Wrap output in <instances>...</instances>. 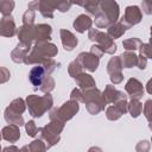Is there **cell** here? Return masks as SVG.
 <instances>
[{
	"label": "cell",
	"mask_w": 152,
	"mask_h": 152,
	"mask_svg": "<svg viewBox=\"0 0 152 152\" xmlns=\"http://www.w3.org/2000/svg\"><path fill=\"white\" fill-rule=\"evenodd\" d=\"M34 11L33 10H27L24 15H23V21H24V25H28V26H33V21H34Z\"/></svg>",
	"instance_id": "obj_35"
},
{
	"label": "cell",
	"mask_w": 152,
	"mask_h": 152,
	"mask_svg": "<svg viewBox=\"0 0 152 152\" xmlns=\"http://www.w3.org/2000/svg\"><path fill=\"white\" fill-rule=\"evenodd\" d=\"M78 5H82L88 13L93 14V15H96L97 12H99V8H100V1H94V0H88V1H84V2H78Z\"/></svg>",
	"instance_id": "obj_28"
},
{
	"label": "cell",
	"mask_w": 152,
	"mask_h": 152,
	"mask_svg": "<svg viewBox=\"0 0 152 152\" xmlns=\"http://www.w3.org/2000/svg\"><path fill=\"white\" fill-rule=\"evenodd\" d=\"M126 31V27L125 25L120 21V23H115L113 25H110L108 27V31H107V34L112 38V39H115V38H119L121 37Z\"/></svg>",
	"instance_id": "obj_25"
},
{
	"label": "cell",
	"mask_w": 152,
	"mask_h": 152,
	"mask_svg": "<svg viewBox=\"0 0 152 152\" xmlns=\"http://www.w3.org/2000/svg\"><path fill=\"white\" fill-rule=\"evenodd\" d=\"M141 17H142V14L138 6H128L125 10V14L121 18V23L125 25L126 28H129L133 25L140 23Z\"/></svg>",
	"instance_id": "obj_7"
},
{
	"label": "cell",
	"mask_w": 152,
	"mask_h": 152,
	"mask_svg": "<svg viewBox=\"0 0 152 152\" xmlns=\"http://www.w3.org/2000/svg\"><path fill=\"white\" fill-rule=\"evenodd\" d=\"M33 27L34 26H28V25H23L18 30V37L20 39V43L31 46V43L34 40V33H33Z\"/></svg>",
	"instance_id": "obj_16"
},
{
	"label": "cell",
	"mask_w": 152,
	"mask_h": 152,
	"mask_svg": "<svg viewBox=\"0 0 152 152\" xmlns=\"http://www.w3.org/2000/svg\"><path fill=\"white\" fill-rule=\"evenodd\" d=\"M151 36H152V26H151Z\"/></svg>",
	"instance_id": "obj_49"
},
{
	"label": "cell",
	"mask_w": 152,
	"mask_h": 152,
	"mask_svg": "<svg viewBox=\"0 0 152 152\" xmlns=\"http://www.w3.org/2000/svg\"><path fill=\"white\" fill-rule=\"evenodd\" d=\"M140 53L144 55L146 58H152V37L150 38V42L146 44H141L140 45Z\"/></svg>",
	"instance_id": "obj_33"
},
{
	"label": "cell",
	"mask_w": 152,
	"mask_h": 152,
	"mask_svg": "<svg viewBox=\"0 0 152 152\" xmlns=\"http://www.w3.org/2000/svg\"><path fill=\"white\" fill-rule=\"evenodd\" d=\"M150 147H151L150 142L146 141V140H142V141H140V142L137 145L135 150H137V152H148V151H150Z\"/></svg>",
	"instance_id": "obj_39"
},
{
	"label": "cell",
	"mask_w": 152,
	"mask_h": 152,
	"mask_svg": "<svg viewBox=\"0 0 152 152\" xmlns=\"http://www.w3.org/2000/svg\"><path fill=\"white\" fill-rule=\"evenodd\" d=\"M127 110H128V102H127V100H120V101L115 102L114 106H110V107L107 108L106 115H107V118L109 120L114 121V120H118Z\"/></svg>",
	"instance_id": "obj_9"
},
{
	"label": "cell",
	"mask_w": 152,
	"mask_h": 152,
	"mask_svg": "<svg viewBox=\"0 0 152 152\" xmlns=\"http://www.w3.org/2000/svg\"><path fill=\"white\" fill-rule=\"evenodd\" d=\"M125 89L127 91V94L132 97V99H137L139 100L142 94H144V88L142 84L137 80V78H129L125 86Z\"/></svg>",
	"instance_id": "obj_12"
},
{
	"label": "cell",
	"mask_w": 152,
	"mask_h": 152,
	"mask_svg": "<svg viewBox=\"0 0 152 152\" xmlns=\"http://www.w3.org/2000/svg\"><path fill=\"white\" fill-rule=\"evenodd\" d=\"M148 127H150V129H152V124H150V125H148Z\"/></svg>",
	"instance_id": "obj_48"
},
{
	"label": "cell",
	"mask_w": 152,
	"mask_h": 152,
	"mask_svg": "<svg viewBox=\"0 0 152 152\" xmlns=\"http://www.w3.org/2000/svg\"><path fill=\"white\" fill-rule=\"evenodd\" d=\"M20 152H31V151H30V147H28V145H25V146H23V147H21V150H20Z\"/></svg>",
	"instance_id": "obj_47"
},
{
	"label": "cell",
	"mask_w": 152,
	"mask_h": 152,
	"mask_svg": "<svg viewBox=\"0 0 152 152\" xmlns=\"http://www.w3.org/2000/svg\"><path fill=\"white\" fill-rule=\"evenodd\" d=\"M76 83L83 90H87V89H90V88H95V81L88 74H83L82 72L81 75H78L76 77Z\"/></svg>",
	"instance_id": "obj_23"
},
{
	"label": "cell",
	"mask_w": 152,
	"mask_h": 152,
	"mask_svg": "<svg viewBox=\"0 0 152 152\" xmlns=\"http://www.w3.org/2000/svg\"><path fill=\"white\" fill-rule=\"evenodd\" d=\"M13 7H14V1H8V0L0 1V11L4 14V17L10 15L12 10H13Z\"/></svg>",
	"instance_id": "obj_32"
},
{
	"label": "cell",
	"mask_w": 152,
	"mask_h": 152,
	"mask_svg": "<svg viewBox=\"0 0 152 152\" xmlns=\"http://www.w3.org/2000/svg\"><path fill=\"white\" fill-rule=\"evenodd\" d=\"M128 110L131 113V115L133 118H137L141 114L142 112V104L139 102V100L137 99H132L129 102H128Z\"/></svg>",
	"instance_id": "obj_27"
},
{
	"label": "cell",
	"mask_w": 152,
	"mask_h": 152,
	"mask_svg": "<svg viewBox=\"0 0 152 152\" xmlns=\"http://www.w3.org/2000/svg\"><path fill=\"white\" fill-rule=\"evenodd\" d=\"M55 88V81H53V78L52 77H48V78H45V81L43 82V84L39 87V89L43 91V93H49V91H51L52 89Z\"/></svg>",
	"instance_id": "obj_34"
},
{
	"label": "cell",
	"mask_w": 152,
	"mask_h": 152,
	"mask_svg": "<svg viewBox=\"0 0 152 152\" xmlns=\"http://www.w3.org/2000/svg\"><path fill=\"white\" fill-rule=\"evenodd\" d=\"M68 71H69V75H70L71 77H75V78H76L78 75L82 74V65H81V63H80L77 59H75L74 62H71V63L69 64Z\"/></svg>",
	"instance_id": "obj_31"
},
{
	"label": "cell",
	"mask_w": 152,
	"mask_h": 152,
	"mask_svg": "<svg viewBox=\"0 0 152 152\" xmlns=\"http://www.w3.org/2000/svg\"><path fill=\"white\" fill-rule=\"evenodd\" d=\"M25 128H26V132H27V134L30 137H36L38 134V132H39V128L36 126L34 121H32V120L28 121L27 124H25Z\"/></svg>",
	"instance_id": "obj_36"
},
{
	"label": "cell",
	"mask_w": 152,
	"mask_h": 152,
	"mask_svg": "<svg viewBox=\"0 0 152 152\" xmlns=\"http://www.w3.org/2000/svg\"><path fill=\"white\" fill-rule=\"evenodd\" d=\"M77 61L81 63L82 68H86L89 71H95L99 66V58L91 52H82L78 55Z\"/></svg>",
	"instance_id": "obj_10"
},
{
	"label": "cell",
	"mask_w": 152,
	"mask_h": 152,
	"mask_svg": "<svg viewBox=\"0 0 152 152\" xmlns=\"http://www.w3.org/2000/svg\"><path fill=\"white\" fill-rule=\"evenodd\" d=\"M2 138L7 141L14 142L20 138V131L17 125H8L2 128Z\"/></svg>",
	"instance_id": "obj_20"
},
{
	"label": "cell",
	"mask_w": 152,
	"mask_h": 152,
	"mask_svg": "<svg viewBox=\"0 0 152 152\" xmlns=\"http://www.w3.org/2000/svg\"><path fill=\"white\" fill-rule=\"evenodd\" d=\"M5 119H6V121L10 122L11 125H17V126L24 125V119H23L21 114L13 113V112L10 110L8 108H6V110H5Z\"/></svg>",
	"instance_id": "obj_26"
},
{
	"label": "cell",
	"mask_w": 152,
	"mask_h": 152,
	"mask_svg": "<svg viewBox=\"0 0 152 152\" xmlns=\"http://www.w3.org/2000/svg\"><path fill=\"white\" fill-rule=\"evenodd\" d=\"M88 38L93 42H96L97 46L106 53H114L116 50V45L113 43L112 38L97 28H90L88 32Z\"/></svg>",
	"instance_id": "obj_5"
},
{
	"label": "cell",
	"mask_w": 152,
	"mask_h": 152,
	"mask_svg": "<svg viewBox=\"0 0 152 152\" xmlns=\"http://www.w3.org/2000/svg\"><path fill=\"white\" fill-rule=\"evenodd\" d=\"M121 69H122V64H121L120 57H112L107 64V71L109 72L110 81L114 84L120 83L124 78V76L121 74Z\"/></svg>",
	"instance_id": "obj_8"
},
{
	"label": "cell",
	"mask_w": 152,
	"mask_h": 152,
	"mask_svg": "<svg viewBox=\"0 0 152 152\" xmlns=\"http://www.w3.org/2000/svg\"><path fill=\"white\" fill-rule=\"evenodd\" d=\"M142 43H141V40L140 39H138V38H129V39H126V40H124V43H122V45H124V48L126 49V50H138V49H140V45H141Z\"/></svg>",
	"instance_id": "obj_30"
},
{
	"label": "cell",
	"mask_w": 152,
	"mask_h": 152,
	"mask_svg": "<svg viewBox=\"0 0 152 152\" xmlns=\"http://www.w3.org/2000/svg\"><path fill=\"white\" fill-rule=\"evenodd\" d=\"M10 110H12L13 113H17V114H21L24 110H25V102L23 99H15L11 102V104L7 107Z\"/></svg>",
	"instance_id": "obj_29"
},
{
	"label": "cell",
	"mask_w": 152,
	"mask_h": 152,
	"mask_svg": "<svg viewBox=\"0 0 152 152\" xmlns=\"http://www.w3.org/2000/svg\"><path fill=\"white\" fill-rule=\"evenodd\" d=\"M103 97L106 100L107 103H113V102H118L120 100H126V95L122 91H119L114 88V86L108 84L103 91Z\"/></svg>",
	"instance_id": "obj_15"
},
{
	"label": "cell",
	"mask_w": 152,
	"mask_h": 152,
	"mask_svg": "<svg viewBox=\"0 0 152 152\" xmlns=\"http://www.w3.org/2000/svg\"><path fill=\"white\" fill-rule=\"evenodd\" d=\"M144 115L152 124V100H147L144 104Z\"/></svg>",
	"instance_id": "obj_37"
},
{
	"label": "cell",
	"mask_w": 152,
	"mask_h": 152,
	"mask_svg": "<svg viewBox=\"0 0 152 152\" xmlns=\"http://www.w3.org/2000/svg\"><path fill=\"white\" fill-rule=\"evenodd\" d=\"M90 52H91L93 55H95L97 58L102 57V55L104 53V52H103V51H102L97 45H93V46H91V49H90Z\"/></svg>",
	"instance_id": "obj_43"
},
{
	"label": "cell",
	"mask_w": 152,
	"mask_h": 152,
	"mask_svg": "<svg viewBox=\"0 0 152 152\" xmlns=\"http://www.w3.org/2000/svg\"><path fill=\"white\" fill-rule=\"evenodd\" d=\"M46 70L44 69V66L42 64H37L36 66H33L30 71V75H28V78H30V82L34 86L36 89H38L39 86L43 84V82L45 81V75H46Z\"/></svg>",
	"instance_id": "obj_11"
},
{
	"label": "cell",
	"mask_w": 152,
	"mask_h": 152,
	"mask_svg": "<svg viewBox=\"0 0 152 152\" xmlns=\"http://www.w3.org/2000/svg\"><path fill=\"white\" fill-rule=\"evenodd\" d=\"M39 135H40V139L46 141V147L48 148H50L51 146L56 145L59 141V135H57L51 129H49L48 126H44L43 128H39Z\"/></svg>",
	"instance_id": "obj_17"
},
{
	"label": "cell",
	"mask_w": 152,
	"mask_h": 152,
	"mask_svg": "<svg viewBox=\"0 0 152 152\" xmlns=\"http://www.w3.org/2000/svg\"><path fill=\"white\" fill-rule=\"evenodd\" d=\"M151 141H152V139H151Z\"/></svg>",
	"instance_id": "obj_50"
},
{
	"label": "cell",
	"mask_w": 152,
	"mask_h": 152,
	"mask_svg": "<svg viewBox=\"0 0 152 152\" xmlns=\"http://www.w3.org/2000/svg\"><path fill=\"white\" fill-rule=\"evenodd\" d=\"M146 63H147L146 57H145L144 55L140 53V55L138 56V68L141 69V70H144V69L146 68Z\"/></svg>",
	"instance_id": "obj_42"
},
{
	"label": "cell",
	"mask_w": 152,
	"mask_h": 152,
	"mask_svg": "<svg viewBox=\"0 0 152 152\" xmlns=\"http://www.w3.org/2000/svg\"><path fill=\"white\" fill-rule=\"evenodd\" d=\"M119 18V6L115 1L104 0L100 1V8L97 14L95 15V25L99 28L109 27L115 24Z\"/></svg>",
	"instance_id": "obj_1"
},
{
	"label": "cell",
	"mask_w": 152,
	"mask_h": 152,
	"mask_svg": "<svg viewBox=\"0 0 152 152\" xmlns=\"http://www.w3.org/2000/svg\"><path fill=\"white\" fill-rule=\"evenodd\" d=\"M120 61H121L122 68H132L134 65H138V56L131 51L122 53L120 56Z\"/></svg>",
	"instance_id": "obj_24"
},
{
	"label": "cell",
	"mask_w": 152,
	"mask_h": 152,
	"mask_svg": "<svg viewBox=\"0 0 152 152\" xmlns=\"http://www.w3.org/2000/svg\"><path fill=\"white\" fill-rule=\"evenodd\" d=\"M61 39L63 48L66 51H71L77 45V38L68 30H61Z\"/></svg>",
	"instance_id": "obj_18"
},
{
	"label": "cell",
	"mask_w": 152,
	"mask_h": 152,
	"mask_svg": "<svg viewBox=\"0 0 152 152\" xmlns=\"http://www.w3.org/2000/svg\"><path fill=\"white\" fill-rule=\"evenodd\" d=\"M88 152H102V151H101L100 147H95V146H94V147H90Z\"/></svg>",
	"instance_id": "obj_46"
},
{
	"label": "cell",
	"mask_w": 152,
	"mask_h": 152,
	"mask_svg": "<svg viewBox=\"0 0 152 152\" xmlns=\"http://www.w3.org/2000/svg\"><path fill=\"white\" fill-rule=\"evenodd\" d=\"M28 112L33 118H40L46 110H49L52 107V97L50 94H46L44 96L38 95H30L26 99Z\"/></svg>",
	"instance_id": "obj_3"
},
{
	"label": "cell",
	"mask_w": 152,
	"mask_h": 152,
	"mask_svg": "<svg viewBox=\"0 0 152 152\" xmlns=\"http://www.w3.org/2000/svg\"><path fill=\"white\" fill-rule=\"evenodd\" d=\"M58 50L56 48V45L48 43V42H40L37 43L31 53L26 57L25 63L26 64H42V62H44L45 59H50L51 57H53L55 55H57Z\"/></svg>",
	"instance_id": "obj_2"
},
{
	"label": "cell",
	"mask_w": 152,
	"mask_h": 152,
	"mask_svg": "<svg viewBox=\"0 0 152 152\" xmlns=\"http://www.w3.org/2000/svg\"><path fill=\"white\" fill-rule=\"evenodd\" d=\"M91 24H93V21L89 18V15H87V14H80L75 19V21H74V27L80 33H83V32H86V30H90Z\"/></svg>",
	"instance_id": "obj_19"
},
{
	"label": "cell",
	"mask_w": 152,
	"mask_h": 152,
	"mask_svg": "<svg viewBox=\"0 0 152 152\" xmlns=\"http://www.w3.org/2000/svg\"><path fill=\"white\" fill-rule=\"evenodd\" d=\"M83 102L87 106V110L93 115L100 113L107 104L103 94H101V91L96 88H90L83 91Z\"/></svg>",
	"instance_id": "obj_4"
},
{
	"label": "cell",
	"mask_w": 152,
	"mask_h": 152,
	"mask_svg": "<svg viewBox=\"0 0 152 152\" xmlns=\"http://www.w3.org/2000/svg\"><path fill=\"white\" fill-rule=\"evenodd\" d=\"M77 112H78V102L70 100V101L65 102L62 107L55 108L50 113V119L51 120H61L64 122L66 120H70Z\"/></svg>",
	"instance_id": "obj_6"
},
{
	"label": "cell",
	"mask_w": 152,
	"mask_h": 152,
	"mask_svg": "<svg viewBox=\"0 0 152 152\" xmlns=\"http://www.w3.org/2000/svg\"><path fill=\"white\" fill-rule=\"evenodd\" d=\"M71 100H74V101H81V102H83V91H81L80 89H74L72 91H71Z\"/></svg>",
	"instance_id": "obj_40"
},
{
	"label": "cell",
	"mask_w": 152,
	"mask_h": 152,
	"mask_svg": "<svg viewBox=\"0 0 152 152\" xmlns=\"http://www.w3.org/2000/svg\"><path fill=\"white\" fill-rule=\"evenodd\" d=\"M33 33H34V40L37 43L46 42V40L50 39V36H51V26L48 25V24H38V25H34Z\"/></svg>",
	"instance_id": "obj_13"
},
{
	"label": "cell",
	"mask_w": 152,
	"mask_h": 152,
	"mask_svg": "<svg viewBox=\"0 0 152 152\" xmlns=\"http://www.w3.org/2000/svg\"><path fill=\"white\" fill-rule=\"evenodd\" d=\"M2 152H20V151H19V148L15 147V146H10V147H5V148L2 150Z\"/></svg>",
	"instance_id": "obj_44"
},
{
	"label": "cell",
	"mask_w": 152,
	"mask_h": 152,
	"mask_svg": "<svg viewBox=\"0 0 152 152\" xmlns=\"http://www.w3.org/2000/svg\"><path fill=\"white\" fill-rule=\"evenodd\" d=\"M28 49L30 46L23 44V43H19L17 45V48L12 51V61L15 62V63H21V62H25L26 59V53L28 52Z\"/></svg>",
	"instance_id": "obj_22"
},
{
	"label": "cell",
	"mask_w": 152,
	"mask_h": 152,
	"mask_svg": "<svg viewBox=\"0 0 152 152\" xmlns=\"http://www.w3.org/2000/svg\"><path fill=\"white\" fill-rule=\"evenodd\" d=\"M141 7H142V11L146 14H152V1H147V0L142 1Z\"/></svg>",
	"instance_id": "obj_41"
},
{
	"label": "cell",
	"mask_w": 152,
	"mask_h": 152,
	"mask_svg": "<svg viewBox=\"0 0 152 152\" xmlns=\"http://www.w3.org/2000/svg\"><path fill=\"white\" fill-rule=\"evenodd\" d=\"M146 90H147L148 94H152V78L147 82V84H146Z\"/></svg>",
	"instance_id": "obj_45"
},
{
	"label": "cell",
	"mask_w": 152,
	"mask_h": 152,
	"mask_svg": "<svg viewBox=\"0 0 152 152\" xmlns=\"http://www.w3.org/2000/svg\"><path fill=\"white\" fill-rule=\"evenodd\" d=\"M72 2L71 1H57V10L61 12H66L70 10Z\"/></svg>",
	"instance_id": "obj_38"
},
{
	"label": "cell",
	"mask_w": 152,
	"mask_h": 152,
	"mask_svg": "<svg viewBox=\"0 0 152 152\" xmlns=\"http://www.w3.org/2000/svg\"><path fill=\"white\" fill-rule=\"evenodd\" d=\"M0 33L5 37H12L15 33V24L11 15L2 17L0 21Z\"/></svg>",
	"instance_id": "obj_14"
},
{
	"label": "cell",
	"mask_w": 152,
	"mask_h": 152,
	"mask_svg": "<svg viewBox=\"0 0 152 152\" xmlns=\"http://www.w3.org/2000/svg\"><path fill=\"white\" fill-rule=\"evenodd\" d=\"M57 8V1H39V12L45 18H53V11Z\"/></svg>",
	"instance_id": "obj_21"
}]
</instances>
